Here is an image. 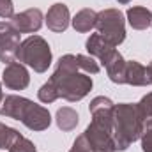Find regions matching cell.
I'll use <instances>...</instances> for the list:
<instances>
[{"label":"cell","mask_w":152,"mask_h":152,"mask_svg":"<svg viewBox=\"0 0 152 152\" xmlns=\"http://www.w3.org/2000/svg\"><path fill=\"white\" fill-rule=\"evenodd\" d=\"M78 69L80 67H78L76 57L67 53L58 58L57 67L50 78V81L58 90V97L69 103L81 101L92 90V85H94L90 76H87L85 73H78Z\"/></svg>","instance_id":"cell-1"},{"label":"cell","mask_w":152,"mask_h":152,"mask_svg":"<svg viewBox=\"0 0 152 152\" xmlns=\"http://www.w3.org/2000/svg\"><path fill=\"white\" fill-rule=\"evenodd\" d=\"M145 127V118L140 113L138 104L120 103L115 104L113 113V142L115 151H127L131 143L140 140Z\"/></svg>","instance_id":"cell-2"},{"label":"cell","mask_w":152,"mask_h":152,"mask_svg":"<svg viewBox=\"0 0 152 152\" xmlns=\"http://www.w3.org/2000/svg\"><path fill=\"white\" fill-rule=\"evenodd\" d=\"M0 115L21 120L30 131H44L51 124V115L44 106L21 96H7L2 101Z\"/></svg>","instance_id":"cell-3"},{"label":"cell","mask_w":152,"mask_h":152,"mask_svg":"<svg viewBox=\"0 0 152 152\" xmlns=\"http://www.w3.org/2000/svg\"><path fill=\"white\" fill-rule=\"evenodd\" d=\"M18 62L32 67L36 73H46L51 66V50L48 41L41 36H30L21 41L18 50Z\"/></svg>","instance_id":"cell-4"},{"label":"cell","mask_w":152,"mask_h":152,"mask_svg":"<svg viewBox=\"0 0 152 152\" xmlns=\"http://www.w3.org/2000/svg\"><path fill=\"white\" fill-rule=\"evenodd\" d=\"M97 34L108 41L112 46H118L126 39V20L122 11L118 9H104L97 12V21H96Z\"/></svg>","instance_id":"cell-5"},{"label":"cell","mask_w":152,"mask_h":152,"mask_svg":"<svg viewBox=\"0 0 152 152\" xmlns=\"http://www.w3.org/2000/svg\"><path fill=\"white\" fill-rule=\"evenodd\" d=\"M20 32L9 21H0V62L12 64L18 62L20 50Z\"/></svg>","instance_id":"cell-6"},{"label":"cell","mask_w":152,"mask_h":152,"mask_svg":"<svg viewBox=\"0 0 152 152\" xmlns=\"http://www.w3.org/2000/svg\"><path fill=\"white\" fill-rule=\"evenodd\" d=\"M85 138L90 143L92 152H117L113 142V129L97 122H90L85 129Z\"/></svg>","instance_id":"cell-7"},{"label":"cell","mask_w":152,"mask_h":152,"mask_svg":"<svg viewBox=\"0 0 152 152\" xmlns=\"http://www.w3.org/2000/svg\"><path fill=\"white\" fill-rule=\"evenodd\" d=\"M2 83L11 90H25L30 83V75L21 62L7 64L2 73Z\"/></svg>","instance_id":"cell-8"},{"label":"cell","mask_w":152,"mask_h":152,"mask_svg":"<svg viewBox=\"0 0 152 152\" xmlns=\"http://www.w3.org/2000/svg\"><path fill=\"white\" fill-rule=\"evenodd\" d=\"M11 23L16 27L20 34H34L42 27V12L37 7H30L23 12L14 14Z\"/></svg>","instance_id":"cell-9"},{"label":"cell","mask_w":152,"mask_h":152,"mask_svg":"<svg viewBox=\"0 0 152 152\" xmlns=\"http://www.w3.org/2000/svg\"><path fill=\"white\" fill-rule=\"evenodd\" d=\"M90 115H92V122L103 124L106 127L113 129V113H115V104L112 99L104 97V96H97L90 101Z\"/></svg>","instance_id":"cell-10"},{"label":"cell","mask_w":152,"mask_h":152,"mask_svg":"<svg viewBox=\"0 0 152 152\" xmlns=\"http://www.w3.org/2000/svg\"><path fill=\"white\" fill-rule=\"evenodd\" d=\"M71 23V14H69V7L66 4H53L48 9L46 14V25L51 32H64Z\"/></svg>","instance_id":"cell-11"},{"label":"cell","mask_w":152,"mask_h":152,"mask_svg":"<svg viewBox=\"0 0 152 152\" xmlns=\"http://www.w3.org/2000/svg\"><path fill=\"white\" fill-rule=\"evenodd\" d=\"M85 48L90 53V57L99 58L101 64H104L110 58V55L115 51V46H112L108 41H104L101 37V34H90V37L85 42Z\"/></svg>","instance_id":"cell-12"},{"label":"cell","mask_w":152,"mask_h":152,"mask_svg":"<svg viewBox=\"0 0 152 152\" xmlns=\"http://www.w3.org/2000/svg\"><path fill=\"white\" fill-rule=\"evenodd\" d=\"M103 66L106 67L108 78H110L113 83H117V85L126 83V60H124V57H122L117 50L110 55V58H108Z\"/></svg>","instance_id":"cell-13"},{"label":"cell","mask_w":152,"mask_h":152,"mask_svg":"<svg viewBox=\"0 0 152 152\" xmlns=\"http://www.w3.org/2000/svg\"><path fill=\"white\" fill-rule=\"evenodd\" d=\"M126 83L133 87H145L151 85L149 76H147V67L142 66L136 60L126 62Z\"/></svg>","instance_id":"cell-14"},{"label":"cell","mask_w":152,"mask_h":152,"mask_svg":"<svg viewBox=\"0 0 152 152\" xmlns=\"http://www.w3.org/2000/svg\"><path fill=\"white\" fill-rule=\"evenodd\" d=\"M126 18L129 21V25L134 28V30H145L152 25V12L147 9V7H131L127 9L126 12Z\"/></svg>","instance_id":"cell-15"},{"label":"cell","mask_w":152,"mask_h":152,"mask_svg":"<svg viewBox=\"0 0 152 152\" xmlns=\"http://www.w3.org/2000/svg\"><path fill=\"white\" fill-rule=\"evenodd\" d=\"M96 21H97V12L92 9H81L76 12V16L71 20L73 27L76 32H90L92 28H96Z\"/></svg>","instance_id":"cell-16"},{"label":"cell","mask_w":152,"mask_h":152,"mask_svg":"<svg viewBox=\"0 0 152 152\" xmlns=\"http://www.w3.org/2000/svg\"><path fill=\"white\" fill-rule=\"evenodd\" d=\"M55 120H57L58 129L69 133V131H73L76 126H78L80 117H78V113H76V110H73L71 106H64V108H58V110H57Z\"/></svg>","instance_id":"cell-17"},{"label":"cell","mask_w":152,"mask_h":152,"mask_svg":"<svg viewBox=\"0 0 152 152\" xmlns=\"http://www.w3.org/2000/svg\"><path fill=\"white\" fill-rule=\"evenodd\" d=\"M20 136L21 133H18L14 127H9L4 122H0V151H5V149L9 151Z\"/></svg>","instance_id":"cell-18"},{"label":"cell","mask_w":152,"mask_h":152,"mask_svg":"<svg viewBox=\"0 0 152 152\" xmlns=\"http://www.w3.org/2000/svg\"><path fill=\"white\" fill-rule=\"evenodd\" d=\"M76 62H78V67L85 75H97L99 73V64L90 55H76Z\"/></svg>","instance_id":"cell-19"},{"label":"cell","mask_w":152,"mask_h":152,"mask_svg":"<svg viewBox=\"0 0 152 152\" xmlns=\"http://www.w3.org/2000/svg\"><path fill=\"white\" fill-rule=\"evenodd\" d=\"M37 97L41 103H46V104H50V103H53V101H57L58 99V90H57V87L48 80L41 88L37 90Z\"/></svg>","instance_id":"cell-20"},{"label":"cell","mask_w":152,"mask_h":152,"mask_svg":"<svg viewBox=\"0 0 152 152\" xmlns=\"http://www.w3.org/2000/svg\"><path fill=\"white\" fill-rule=\"evenodd\" d=\"M9 152H37V149H36L34 142H30V140L25 138V136H20V138L12 143V147L9 149Z\"/></svg>","instance_id":"cell-21"},{"label":"cell","mask_w":152,"mask_h":152,"mask_svg":"<svg viewBox=\"0 0 152 152\" xmlns=\"http://www.w3.org/2000/svg\"><path fill=\"white\" fill-rule=\"evenodd\" d=\"M136 104H138V110H140V113L143 115L145 120L152 118V92H149L147 96H143L140 99V103H136Z\"/></svg>","instance_id":"cell-22"},{"label":"cell","mask_w":152,"mask_h":152,"mask_svg":"<svg viewBox=\"0 0 152 152\" xmlns=\"http://www.w3.org/2000/svg\"><path fill=\"white\" fill-rule=\"evenodd\" d=\"M140 140H142V151L152 152V124L149 120L145 122V127H143V133H142Z\"/></svg>","instance_id":"cell-23"},{"label":"cell","mask_w":152,"mask_h":152,"mask_svg":"<svg viewBox=\"0 0 152 152\" xmlns=\"http://www.w3.org/2000/svg\"><path fill=\"white\" fill-rule=\"evenodd\" d=\"M69 152H92V149H90V143L87 142L85 134H80V136L76 138L75 143H73V149H71Z\"/></svg>","instance_id":"cell-24"},{"label":"cell","mask_w":152,"mask_h":152,"mask_svg":"<svg viewBox=\"0 0 152 152\" xmlns=\"http://www.w3.org/2000/svg\"><path fill=\"white\" fill-rule=\"evenodd\" d=\"M12 16H14L12 0H0V18H12Z\"/></svg>","instance_id":"cell-25"},{"label":"cell","mask_w":152,"mask_h":152,"mask_svg":"<svg viewBox=\"0 0 152 152\" xmlns=\"http://www.w3.org/2000/svg\"><path fill=\"white\" fill-rule=\"evenodd\" d=\"M147 76H149V81L152 83V60H151V64L147 66Z\"/></svg>","instance_id":"cell-26"},{"label":"cell","mask_w":152,"mask_h":152,"mask_svg":"<svg viewBox=\"0 0 152 152\" xmlns=\"http://www.w3.org/2000/svg\"><path fill=\"white\" fill-rule=\"evenodd\" d=\"M2 101H4V92H2V83H0V106H2Z\"/></svg>","instance_id":"cell-27"},{"label":"cell","mask_w":152,"mask_h":152,"mask_svg":"<svg viewBox=\"0 0 152 152\" xmlns=\"http://www.w3.org/2000/svg\"><path fill=\"white\" fill-rule=\"evenodd\" d=\"M117 2H118V4H129L131 0H117Z\"/></svg>","instance_id":"cell-28"},{"label":"cell","mask_w":152,"mask_h":152,"mask_svg":"<svg viewBox=\"0 0 152 152\" xmlns=\"http://www.w3.org/2000/svg\"><path fill=\"white\" fill-rule=\"evenodd\" d=\"M147 120H149V122H151V124H152V118H147Z\"/></svg>","instance_id":"cell-29"}]
</instances>
